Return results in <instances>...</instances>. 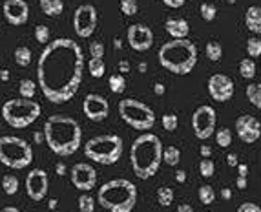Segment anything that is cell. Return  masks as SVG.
<instances>
[{"label":"cell","mask_w":261,"mask_h":212,"mask_svg":"<svg viewBox=\"0 0 261 212\" xmlns=\"http://www.w3.org/2000/svg\"><path fill=\"white\" fill-rule=\"evenodd\" d=\"M119 116L126 125L135 130H141V132H146L156 125L154 110L137 99H123L119 102Z\"/></svg>","instance_id":"9c48e42d"},{"label":"cell","mask_w":261,"mask_h":212,"mask_svg":"<svg viewBox=\"0 0 261 212\" xmlns=\"http://www.w3.org/2000/svg\"><path fill=\"white\" fill-rule=\"evenodd\" d=\"M83 74L84 53L73 39H55L39 55L37 84L50 102H68L83 83Z\"/></svg>","instance_id":"6da1fadb"},{"label":"cell","mask_w":261,"mask_h":212,"mask_svg":"<svg viewBox=\"0 0 261 212\" xmlns=\"http://www.w3.org/2000/svg\"><path fill=\"white\" fill-rule=\"evenodd\" d=\"M159 64L170 74L187 75L197 64V48L188 39H172L159 48Z\"/></svg>","instance_id":"277c9868"},{"label":"cell","mask_w":261,"mask_h":212,"mask_svg":"<svg viewBox=\"0 0 261 212\" xmlns=\"http://www.w3.org/2000/svg\"><path fill=\"white\" fill-rule=\"evenodd\" d=\"M50 190V178L48 172L42 168H33L29 174L26 175V192H28L29 199L33 201H42L48 196Z\"/></svg>","instance_id":"7c38bea8"},{"label":"cell","mask_w":261,"mask_h":212,"mask_svg":"<svg viewBox=\"0 0 261 212\" xmlns=\"http://www.w3.org/2000/svg\"><path fill=\"white\" fill-rule=\"evenodd\" d=\"M15 62L20 66V68H26L31 62V50L28 46H19L15 50Z\"/></svg>","instance_id":"4316f807"},{"label":"cell","mask_w":261,"mask_h":212,"mask_svg":"<svg viewBox=\"0 0 261 212\" xmlns=\"http://www.w3.org/2000/svg\"><path fill=\"white\" fill-rule=\"evenodd\" d=\"M163 143L154 134H142L132 143L130 150V163L137 178L150 180L159 170L163 161Z\"/></svg>","instance_id":"3957f363"},{"label":"cell","mask_w":261,"mask_h":212,"mask_svg":"<svg viewBox=\"0 0 261 212\" xmlns=\"http://www.w3.org/2000/svg\"><path fill=\"white\" fill-rule=\"evenodd\" d=\"M247 53L250 59H257V57H261V39L259 37H250L247 41Z\"/></svg>","instance_id":"836d02e7"},{"label":"cell","mask_w":261,"mask_h":212,"mask_svg":"<svg viewBox=\"0 0 261 212\" xmlns=\"http://www.w3.org/2000/svg\"><path fill=\"white\" fill-rule=\"evenodd\" d=\"M79 210L93 212L95 210V199H93L90 194H81V196H79Z\"/></svg>","instance_id":"d590c367"},{"label":"cell","mask_w":261,"mask_h":212,"mask_svg":"<svg viewBox=\"0 0 261 212\" xmlns=\"http://www.w3.org/2000/svg\"><path fill=\"white\" fill-rule=\"evenodd\" d=\"M215 121H217V114L212 106H199L192 116V128L196 137L206 141L212 137L215 132Z\"/></svg>","instance_id":"30bf717a"},{"label":"cell","mask_w":261,"mask_h":212,"mask_svg":"<svg viewBox=\"0 0 261 212\" xmlns=\"http://www.w3.org/2000/svg\"><path fill=\"white\" fill-rule=\"evenodd\" d=\"M88 51L93 59H104V44L99 41H93L90 46H88Z\"/></svg>","instance_id":"60d3db41"},{"label":"cell","mask_w":261,"mask_h":212,"mask_svg":"<svg viewBox=\"0 0 261 212\" xmlns=\"http://www.w3.org/2000/svg\"><path fill=\"white\" fill-rule=\"evenodd\" d=\"M236 185H238V189H247V178H243V175H238V181H236Z\"/></svg>","instance_id":"f907efd6"},{"label":"cell","mask_w":261,"mask_h":212,"mask_svg":"<svg viewBox=\"0 0 261 212\" xmlns=\"http://www.w3.org/2000/svg\"><path fill=\"white\" fill-rule=\"evenodd\" d=\"M239 74H241L243 79H254V75H256V62L250 59V57H247V59H241V62H239Z\"/></svg>","instance_id":"83f0119b"},{"label":"cell","mask_w":261,"mask_h":212,"mask_svg":"<svg viewBox=\"0 0 261 212\" xmlns=\"http://www.w3.org/2000/svg\"><path fill=\"white\" fill-rule=\"evenodd\" d=\"M0 81H2V83H8V81H10V69H0Z\"/></svg>","instance_id":"816d5d0a"},{"label":"cell","mask_w":261,"mask_h":212,"mask_svg":"<svg viewBox=\"0 0 261 212\" xmlns=\"http://www.w3.org/2000/svg\"><path fill=\"white\" fill-rule=\"evenodd\" d=\"M130 69H132V68H130L128 60H124V59L119 60V72H121V74H128Z\"/></svg>","instance_id":"7dc6e473"},{"label":"cell","mask_w":261,"mask_h":212,"mask_svg":"<svg viewBox=\"0 0 261 212\" xmlns=\"http://www.w3.org/2000/svg\"><path fill=\"white\" fill-rule=\"evenodd\" d=\"M197 196H199V201L203 205H212L215 201V192L210 185H201L199 190H197Z\"/></svg>","instance_id":"1f68e13d"},{"label":"cell","mask_w":261,"mask_h":212,"mask_svg":"<svg viewBox=\"0 0 261 212\" xmlns=\"http://www.w3.org/2000/svg\"><path fill=\"white\" fill-rule=\"evenodd\" d=\"M157 201L161 207H170L174 203V190L170 187H159L157 189Z\"/></svg>","instance_id":"4dcf8cb0"},{"label":"cell","mask_w":261,"mask_h":212,"mask_svg":"<svg viewBox=\"0 0 261 212\" xmlns=\"http://www.w3.org/2000/svg\"><path fill=\"white\" fill-rule=\"evenodd\" d=\"M97 201L110 212H132L137 203V187L128 180H110L97 190Z\"/></svg>","instance_id":"5b68a950"},{"label":"cell","mask_w":261,"mask_h":212,"mask_svg":"<svg viewBox=\"0 0 261 212\" xmlns=\"http://www.w3.org/2000/svg\"><path fill=\"white\" fill-rule=\"evenodd\" d=\"M2 11L6 20L13 26H22L29 19V4L26 0H4Z\"/></svg>","instance_id":"ac0fdd59"},{"label":"cell","mask_w":261,"mask_h":212,"mask_svg":"<svg viewBox=\"0 0 261 212\" xmlns=\"http://www.w3.org/2000/svg\"><path fill=\"white\" fill-rule=\"evenodd\" d=\"M108 86H110V92L123 93L126 90V79H124L123 74H114L108 79Z\"/></svg>","instance_id":"f1b7e54d"},{"label":"cell","mask_w":261,"mask_h":212,"mask_svg":"<svg viewBox=\"0 0 261 212\" xmlns=\"http://www.w3.org/2000/svg\"><path fill=\"white\" fill-rule=\"evenodd\" d=\"M181 161V150L177 147H166L163 148V163L168 166H175Z\"/></svg>","instance_id":"7402d4cb"},{"label":"cell","mask_w":261,"mask_h":212,"mask_svg":"<svg viewBox=\"0 0 261 212\" xmlns=\"http://www.w3.org/2000/svg\"><path fill=\"white\" fill-rule=\"evenodd\" d=\"M245 26L248 31L261 33V6H250L245 13Z\"/></svg>","instance_id":"ffe728a7"},{"label":"cell","mask_w":261,"mask_h":212,"mask_svg":"<svg viewBox=\"0 0 261 212\" xmlns=\"http://www.w3.org/2000/svg\"><path fill=\"white\" fill-rule=\"evenodd\" d=\"M0 163L10 168H26L33 163L31 145L17 135H0Z\"/></svg>","instance_id":"ba28073f"},{"label":"cell","mask_w":261,"mask_h":212,"mask_svg":"<svg viewBox=\"0 0 261 212\" xmlns=\"http://www.w3.org/2000/svg\"><path fill=\"white\" fill-rule=\"evenodd\" d=\"M19 92L20 97H24V99H33L35 93H37V83L31 81V79H22L19 84Z\"/></svg>","instance_id":"cb8c5ba5"},{"label":"cell","mask_w":261,"mask_h":212,"mask_svg":"<svg viewBox=\"0 0 261 212\" xmlns=\"http://www.w3.org/2000/svg\"><path fill=\"white\" fill-rule=\"evenodd\" d=\"M114 44H115V48H117V50H121V46H123V41H121V39H115Z\"/></svg>","instance_id":"91938a15"},{"label":"cell","mask_w":261,"mask_h":212,"mask_svg":"<svg viewBox=\"0 0 261 212\" xmlns=\"http://www.w3.org/2000/svg\"><path fill=\"white\" fill-rule=\"evenodd\" d=\"M236 168H238V174L243 175V178H247L248 175V165H238Z\"/></svg>","instance_id":"c3c4849f"},{"label":"cell","mask_w":261,"mask_h":212,"mask_svg":"<svg viewBox=\"0 0 261 212\" xmlns=\"http://www.w3.org/2000/svg\"><path fill=\"white\" fill-rule=\"evenodd\" d=\"M35 39H37L39 44H48V41H50V28L44 26V24H39L35 28Z\"/></svg>","instance_id":"ab89813d"},{"label":"cell","mask_w":261,"mask_h":212,"mask_svg":"<svg viewBox=\"0 0 261 212\" xmlns=\"http://www.w3.org/2000/svg\"><path fill=\"white\" fill-rule=\"evenodd\" d=\"M199 13H201L205 22H212V20L215 19V15H217V8H215V4H212V2H205V4H201V8H199Z\"/></svg>","instance_id":"e575fe53"},{"label":"cell","mask_w":261,"mask_h":212,"mask_svg":"<svg viewBox=\"0 0 261 212\" xmlns=\"http://www.w3.org/2000/svg\"><path fill=\"white\" fill-rule=\"evenodd\" d=\"M221 198H223V199H230V198H232V190H230L229 187H225V189L221 190Z\"/></svg>","instance_id":"9f6ffc18"},{"label":"cell","mask_w":261,"mask_h":212,"mask_svg":"<svg viewBox=\"0 0 261 212\" xmlns=\"http://www.w3.org/2000/svg\"><path fill=\"white\" fill-rule=\"evenodd\" d=\"M199 154H201V157H210L212 156V147H208V145H201V147H199Z\"/></svg>","instance_id":"f6af8a7d"},{"label":"cell","mask_w":261,"mask_h":212,"mask_svg":"<svg viewBox=\"0 0 261 212\" xmlns=\"http://www.w3.org/2000/svg\"><path fill=\"white\" fill-rule=\"evenodd\" d=\"M165 29L172 39H187L190 33V24L181 17H170L165 22Z\"/></svg>","instance_id":"d6986e66"},{"label":"cell","mask_w":261,"mask_h":212,"mask_svg":"<svg viewBox=\"0 0 261 212\" xmlns=\"http://www.w3.org/2000/svg\"><path fill=\"white\" fill-rule=\"evenodd\" d=\"M227 2H229V4H236V0H227Z\"/></svg>","instance_id":"6125c7cd"},{"label":"cell","mask_w":261,"mask_h":212,"mask_svg":"<svg viewBox=\"0 0 261 212\" xmlns=\"http://www.w3.org/2000/svg\"><path fill=\"white\" fill-rule=\"evenodd\" d=\"M88 72L90 75L95 79H101L106 72V64H104V59H90L88 60Z\"/></svg>","instance_id":"484cf974"},{"label":"cell","mask_w":261,"mask_h":212,"mask_svg":"<svg viewBox=\"0 0 261 212\" xmlns=\"http://www.w3.org/2000/svg\"><path fill=\"white\" fill-rule=\"evenodd\" d=\"M161 125H163V128H165L166 132H174L179 125V119L175 114H165V116L161 117Z\"/></svg>","instance_id":"74e56055"},{"label":"cell","mask_w":261,"mask_h":212,"mask_svg":"<svg viewBox=\"0 0 261 212\" xmlns=\"http://www.w3.org/2000/svg\"><path fill=\"white\" fill-rule=\"evenodd\" d=\"M163 4L168 6V8H174V10H177V8H183L184 0H163Z\"/></svg>","instance_id":"7bdbcfd3"},{"label":"cell","mask_w":261,"mask_h":212,"mask_svg":"<svg viewBox=\"0 0 261 212\" xmlns=\"http://www.w3.org/2000/svg\"><path fill=\"white\" fill-rule=\"evenodd\" d=\"M227 163H229V166L236 168V166L239 165V163H238V156H236V154H229V156H227Z\"/></svg>","instance_id":"bcb514c9"},{"label":"cell","mask_w":261,"mask_h":212,"mask_svg":"<svg viewBox=\"0 0 261 212\" xmlns=\"http://www.w3.org/2000/svg\"><path fill=\"white\" fill-rule=\"evenodd\" d=\"M234 81L225 74H214L208 79V93L214 101L217 102H227L232 99L234 95Z\"/></svg>","instance_id":"9a60e30c"},{"label":"cell","mask_w":261,"mask_h":212,"mask_svg":"<svg viewBox=\"0 0 261 212\" xmlns=\"http://www.w3.org/2000/svg\"><path fill=\"white\" fill-rule=\"evenodd\" d=\"M214 172H215L214 161H212L210 157H203L201 163H199V174H201L203 178H212Z\"/></svg>","instance_id":"8d00e7d4"},{"label":"cell","mask_w":261,"mask_h":212,"mask_svg":"<svg viewBox=\"0 0 261 212\" xmlns=\"http://www.w3.org/2000/svg\"><path fill=\"white\" fill-rule=\"evenodd\" d=\"M44 141L57 156H73L83 145V128L69 116H51L44 123Z\"/></svg>","instance_id":"7a4b0ae2"},{"label":"cell","mask_w":261,"mask_h":212,"mask_svg":"<svg viewBox=\"0 0 261 212\" xmlns=\"http://www.w3.org/2000/svg\"><path fill=\"white\" fill-rule=\"evenodd\" d=\"M154 92H156L157 95H163V93H165V84L156 83V84H154Z\"/></svg>","instance_id":"db71d44e"},{"label":"cell","mask_w":261,"mask_h":212,"mask_svg":"<svg viewBox=\"0 0 261 212\" xmlns=\"http://www.w3.org/2000/svg\"><path fill=\"white\" fill-rule=\"evenodd\" d=\"M238 212H261V207L257 203H252V201H245L239 205Z\"/></svg>","instance_id":"b9f144b4"},{"label":"cell","mask_w":261,"mask_h":212,"mask_svg":"<svg viewBox=\"0 0 261 212\" xmlns=\"http://www.w3.org/2000/svg\"><path fill=\"white\" fill-rule=\"evenodd\" d=\"M177 212H194L192 205H188V203H181L177 207Z\"/></svg>","instance_id":"f5cc1de1"},{"label":"cell","mask_w":261,"mask_h":212,"mask_svg":"<svg viewBox=\"0 0 261 212\" xmlns=\"http://www.w3.org/2000/svg\"><path fill=\"white\" fill-rule=\"evenodd\" d=\"M55 172H57V175H64L66 172H68V168H66L64 163H59V165L55 166Z\"/></svg>","instance_id":"681fc988"},{"label":"cell","mask_w":261,"mask_h":212,"mask_svg":"<svg viewBox=\"0 0 261 212\" xmlns=\"http://www.w3.org/2000/svg\"><path fill=\"white\" fill-rule=\"evenodd\" d=\"M175 181H177L179 185H183L184 181H187V172H184L183 168H177V170H175Z\"/></svg>","instance_id":"ee69618b"},{"label":"cell","mask_w":261,"mask_h":212,"mask_svg":"<svg viewBox=\"0 0 261 212\" xmlns=\"http://www.w3.org/2000/svg\"><path fill=\"white\" fill-rule=\"evenodd\" d=\"M214 135H215V143L223 148L230 147V143H232V130L227 128V126L219 128L217 132H214Z\"/></svg>","instance_id":"d6a6232c"},{"label":"cell","mask_w":261,"mask_h":212,"mask_svg":"<svg viewBox=\"0 0 261 212\" xmlns=\"http://www.w3.org/2000/svg\"><path fill=\"white\" fill-rule=\"evenodd\" d=\"M146 69H148L146 62H141V64H139V72H146Z\"/></svg>","instance_id":"94428289"},{"label":"cell","mask_w":261,"mask_h":212,"mask_svg":"<svg viewBox=\"0 0 261 212\" xmlns=\"http://www.w3.org/2000/svg\"><path fill=\"white\" fill-rule=\"evenodd\" d=\"M124 143L119 135H95L84 145V154L88 159L99 165H114L121 159Z\"/></svg>","instance_id":"8992f818"},{"label":"cell","mask_w":261,"mask_h":212,"mask_svg":"<svg viewBox=\"0 0 261 212\" xmlns=\"http://www.w3.org/2000/svg\"><path fill=\"white\" fill-rule=\"evenodd\" d=\"M245 93H247L248 101L256 106V108H259V110H261V83L248 84L247 90H245Z\"/></svg>","instance_id":"603a6c76"},{"label":"cell","mask_w":261,"mask_h":212,"mask_svg":"<svg viewBox=\"0 0 261 212\" xmlns=\"http://www.w3.org/2000/svg\"><path fill=\"white\" fill-rule=\"evenodd\" d=\"M33 139H35V143L42 145L44 143V132H35V134H33Z\"/></svg>","instance_id":"11a10c76"},{"label":"cell","mask_w":261,"mask_h":212,"mask_svg":"<svg viewBox=\"0 0 261 212\" xmlns=\"http://www.w3.org/2000/svg\"><path fill=\"white\" fill-rule=\"evenodd\" d=\"M97 28V10L93 4H81L73 13V29L81 39L92 37Z\"/></svg>","instance_id":"8fae6325"},{"label":"cell","mask_w":261,"mask_h":212,"mask_svg":"<svg viewBox=\"0 0 261 212\" xmlns=\"http://www.w3.org/2000/svg\"><path fill=\"white\" fill-rule=\"evenodd\" d=\"M0 212H22V210H20V208H17V207H11V205H10V207H4Z\"/></svg>","instance_id":"680465c9"},{"label":"cell","mask_w":261,"mask_h":212,"mask_svg":"<svg viewBox=\"0 0 261 212\" xmlns=\"http://www.w3.org/2000/svg\"><path fill=\"white\" fill-rule=\"evenodd\" d=\"M236 134L243 143H256L261 137V123L254 116H239L236 119Z\"/></svg>","instance_id":"e0dca14e"},{"label":"cell","mask_w":261,"mask_h":212,"mask_svg":"<svg viewBox=\"0 0 261 212\" xmlns=\"http://www.w3.org/2000/svg\"><path fill=\"white\" fill-rule=\"evenodd\" d=\"M69 175H71V183H73L75 189L83 190V192H90L92 189H95L97 170L92 165H88V163H75Z\"/></svg>","instance_id":"5bb4252c"},{"label":"cell","mask_w":261,"mask_h":212,"mask_svg":"<svg viewBox=\"0 0 261 212\" xmlns=\"http://www.w3.org/2000/svg\"><path fill=\"white\" fill-rule=\"evenodd\" d=\"M83 112L90 121H104L110 116V102L99 93H88L83 101Z\"/></svg>","instance_id":"4fadbf2b"},{"label":"cell","mask_w":261,"mask_h":212,"mask_svg":"<svg viewBox=\"0 0 261 212\" xmlns=\"http://www.w3.org/2000/svg\"><path fill=\"white\" fill-rule=\"evenodd\" d=\"M126 41L135 51H146L154 44V31L146 24H132L126 31Z\"/></svg>","instance_id":"2e32d148"},{"label":"cell","mask_w":261,"mask_h":212,"mask_svg":"<svg viewBox=\"0 0 261 212\" xmlns=\"http://www.w3.org/2000/svg\"><path fill=\"white\" fill-rule=\"evenodd\" d=\"M41 10L48 15V17H59L64 11V4L62 0H39Z\"/></svg>","instance_id":"44dd1931"},{"label":"cell","mask_w":261,"mask_h":212,"mask_svg":"<svg viewBox=\"0 0 261 212\" xmlns=\"http://www.w3.org/2000/svg\"><path fill=\"white\" fill-rule=\"evenodd\" d=\"M48 207H50V208H51V210H55V208H57V207H59V201H57V199H55V198H51V199H50V201H48Z\"/></svg>","instance_id":"6f0895ef"},{"label":"cell","mask_w":261,"mask_h":212,"mask_svg":"<svg viewBox=\"0 0 261 212\" xmlns=\"http://www.w3.org/2000/svg\"><path fill=\"white\" fill-rule=\"evenodd\" d=\"M121 11H123L126 17H133V15L139 11L137 0H121Z\"/></svg>","instance_id":"f35d334b"},{"label":"cell","mask_w":261,"mask_h":212,"mask_svg":"<svg viewBox=\"0 0 261 212\" xmlns=\"http://www.w3.org/2000/svg\"><path fill=\"white\" fill-rule=\"evenodd\" d=\"M41 112L42 108L37 101L24 99V97L8 99L2 106V117L13 128H26V126L33 125L39 119Z\"/></svg>","instance_id":"52a82bcc"},{"label":"cell","mask_w":261,"mask_h":212,"mask_svg":"<svg viewBox=\"0 0 261 212\" xmlns=\"http://www.w3.org/2000/svg\"><path fill=\"white\" fill-rule=\"evenodd\" d=\"M205 53L212 62H217V60H221V57H223V48H221L219 42L210 41V42H206Z\"/></svg>","instance_id":"f546056e"},{"label":"cell","mask_w":261,"mask_h":212,"mask_svg":"<svg viewBox=\"0 0 261 212\" xmlns=\"http://www.w3.org/2000/svg\"><path fill=\"white\" fill-rule=\"evenodd\" d=\"M19 180L15 178L13 174H6L2 178V190H4L8 196H15V194L19 192Z\"/></svg>","instance_id":"d4e9b609"}]
</instances>
